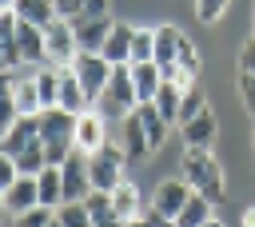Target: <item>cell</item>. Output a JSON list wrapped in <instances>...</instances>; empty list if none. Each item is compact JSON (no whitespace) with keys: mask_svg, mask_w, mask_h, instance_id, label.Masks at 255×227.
<instances>
[{"mask_svg":"<svg viewBox=\"0 0 255 227\" xmlns=\"http://www.w3.org/2000/svg\"><path fill=\"white\" fill-rule=\"evenodd\" d=\"M179 175L191 183L195 195H203L207 203H223L227 195V179H223V163L211 155V147H183V159H179Z\"/></svg>","mask_w":255,"mask_h":227,"instance_id":"1","label":"cell"},{"mask_svg":"<svg viewBox=\"0 0 255 227\" xmlns=\"http://www.w3.org/2000/svg\"><path fill=\"white\" fill-rule=\"evenodd\" d=\"M92 108H96L100 115L116 119V123L139 108V100H135V84H131V64H116V68H112V80H108V88L100 92V100H96Z\"/></svg>","mask_w":255,"mask_h":227,"instance_id":"2","label":"cell"},{"mask_svg":"<svg viewBox=\"0 0 255 227\" xmlns=\"http://www.w3.org/2000/svg\"><path fill=\"white\" fill-rule=\"evenodd\" d=\"M128 155L120 143H104L100 151L88 155V175H92V191H112L116 183H124L128 175Z\"/></svg>","mask_w":255,"mask_h":227,"instance_id":"3","label":"cell"},{"mask_svg":"<svg viewBox=\"0 0 255 227\" xmlns=\"http://www.w3.org/2000/svg\"><path fill=\"white\" fill-rule=\"evenodd\" d=\"M68 68L76 72V80L84 84L88 100L96 104V100H100V92H104V88H108V80H112V64H108L100 52H76V60H72Z\"/></svg>","mask_w":255,"mask_h":227,"instance_id":"4","label":"cell"},{"mask_svg":"<svg viewBox=\"0 0 255 227\" xmlns=\"http://www.w3.org/2000/svg\"><path fill=\"white\" fill-rule=\"evenodd\" d=\"M60 175H64V203H84L92 195V175H88V155L84 151H72L60 163Z\"/></svg>","mask_w":255,"mask_h":227,"instance_id":"5","label":"cell"},{"mask_svg":"<svg viewBox=\"0 0 255 227\" xmlns=\"http://www.w3.org/2000/svg\"><path fill=\"white\" fill-rule=\"evenodd\" d=\"M36 127H40V143H64V147H76L72 135H76V115L64 112V108H44L36 115Z\"/></svg>","mask_w":255,"mask_h":227,"instance_id":"6","label":"cell"},{"mask_svg":"<svg viewBox=\"0 0 255 227\" xmlns=\"http://www.w3.org/2000/svg\"><path fill=\"white\" fill-rule=\"evenodd\" d=\"M72 143H76V151H84V155L100 151V147L108 143V115H100L96 108L80 112V115H76V135H72Z\"/></svg>","mask_w":255,"mask_h":227,"instance_id":"7","label":"cell"},{"mask_svg":"<svg viewBox=\"0 0 255 227\" xmlns=\"http://www.w3.org/2000/svg\"><path fill=\"white\" fill-rule=\"evenodd\" d=\"M44 40H48V64H72L76 60V52H80V44H76V32H72V20H52L48 28H44Z\"/></svg>","mask_w":255,"mask_h":227,"instance_id":"8","label":"cell"},{"mask_svg":"<svg viewBox=\"0 0 255 227\" xmlns=\"http://www.w3.org/2000/svg\"><path fill=\"white\" fill-rule=\"evenodd\" d=\"M191 195H195V191H191V183H187L183 175H175V179H163V183L155 187V195H151V211H159L163 219H175Z\"/></svg>","mask_w":255,"mask_h":227,"instance_id":"9","label":"cell"},{"mask_svg":"<svg viewBox=\"0 0 255 227\" xmlns=\"http://www.w3.org/2000/svg\"><path fill=\"white\" fill-rule=\"evenodd\" d=\"M120 147H124V155H128V163H143L155 147H151V139H147V131H143V123H139V115L131 112V115H124L120 119Z\"/></svg>","mask_w":255,"mask_h":227,"instance_id":"10","label":"cell"},{"mask_svg":"<svg viewBox=\"0 0 255 227\" xmlns=\"http://www.w3.org/2000/svg\"><path fill=\"white\" fill-rule=\"evenodd\" d=\"M16 48H20V64H28V68L48 64V40H44V28H36V24H28V20L16 24Z\"/></svg>","mask_w":255,"mask_h":227,"instance_id":"11","label":"cell"},{"mask_svg":"<svg viewBox=\"0 0 255 227\" xmlns=\"http://www.w3.org/2000/svg\"><path fill=\"white\" fill-rule=\"evenodd\" d=\"M112 207H116V215H120V223H131V219H143V211L151 207V203H143V191L131 183V179H124V183H116L112 191Z\"/></svg>","mask_w":255,"mask_h":227,"instance_id":"12","label":"cell"},{"mask_svg":"<svg viewBox=\"0 0 255 227\" xmlns=\"http://www.w3.org/2000/svg\"><path fill=\"white\" fill-rule=\"evenodd\" d=\"M131 36H135V24L116 20L112 32H108V40H104V48H100V56H104L112 68H116V64H131Z\"/></svg>","mask_w":255,"mask_h":227,"instance_id":"13","label":"cell"},{"mask_svg":"<svg viewBox=\"0 0 255 227\" xmlns=\"http://www.w3.org/2000/svg\"><path fill=\"white\" fill-rule=\"evenodd\" d=\"M215 131H219V123H215V112H211V104H207V108H203L195 119L179 123L183 147H211V143H215Z\"/></svg>","mask_w":255,"mask_h":227,"instance_id":"14","label":"cell"},{"mask_svg":"<svg viewBox=\"0 0 255 227\" xmlns=\"http://www.w3.org/2000/svg\"><path fill=\"white\" fill-rule=\"evenodd\" d=\"M56 108H64V112H72V115H80V112H88V108H92V100H88L84 84L76 80V72H72L68 64L60 68V96H56Z\"/></svg>","mask_w":255,"mask_h":227,"instance_id":"15","label":"cell"},{"mask_svg":"<svg viewBox=\"0 0 255 227\" xmlns=\"http://www.w3.org/2000/svg\"><path fill=\"white\" fill-rule=\"evenodd\" d=\"M112 16H96V20H72V32H76V44L80 52H100L108 32H112Z\"/></svg>","mask_w":255,"mask_h":227,"instance_id":"16","label":"cell"},{"mask_svg":"<svg viewBox=\"0 0 255 227\" xmlns=\"http://www.w3.org/2000/svg\"><path fill=\"white\" fill-rule=\"evenodd\" d=\"M4 207L8 215H24L32 207H40V191H36V175H20L8 191H4Z\"/></svg>","mask_w":255,"mask_h":227,"instance_id":"17","label":"cell"},{"mask_svg":"<svg viewBox=\"0 0 255 227\" xmlns=\"http://www.w3.org/2000/svg\"><path fill=\"white\" fill-rule=\"evenodd\" d=\"M36 139H40V127H36V115H20V119H16L12 127H8V135L0 139V151H8V155L16 159V155H20L24 147H32Z\"/></svg>","mask_w":255,"mask_h":227,"instance_id":"18","label":"cell"},{"mask_svg":"<svg viewBox=\"0 0 255 227\" xmlns=\"http://www.w3.org/2000/svg\"><path fill=\"white\" fill-rule=\"evenodd\" d=\"M183 40H187V36H183L175 24H159V28H155V64H159V72H167V68L175 64Z\"/></svg>","mask_w":255,"mask_h":227,"instance_id":"19","label":"cell"},{"mask_svg":"<svg viewBox=\"0 0 255 227\" xmlns=\"http://www.w3.org/2000/svg\"><path fill=\"white\" fill-rule=\"evenodd\" d=\"M131 84H135V100L139 104H151L159 84H163V72L155 60H143V64H131Z\"/></svg>","mask_w":255,"mask_h":227,"instance_id":"20","label":"cell"},{"mask_svg":"<svg viewBox=\"0 0 255 227\" xmlns=\"http://www.w3.org/2000/svg\"><path fill=\"white\" fill-rule=\"evenodd\" d=\"M16 12L0 16V72H12L20 64V48H16Z\"/></svg>","mask_w":255,"mask_h":227,"instance_id":"21","label":"cell"},{"mask_svg":"<svg viewBox=\"0 0 255 227\" xmlns=\"http://www.w3.org/2000/svg\"><path fill=\"white\" fill-rule=\"evenodd\" d=\"M36 191H40V207H60L64 203V175H60V167H44L40 175H36Z\"/></svg>","mask_w":255,"mask_h":227,"instance_id":"22","label":"cell"},{"mask_svg":"<svg viewBox=\"0 0 255 227\" xmlns=\"http://www.w3.org/2000/svg\"><path fill=\"white\" fill-rule=\"evenodd\" d=\"M12 12H16V20H28V24H36V28H48L52 20H60L52 0H16Z\"/></svg>","mask_w":255,"mask_h":227,"instance_id":"23","label":"cell"},{"mask_svg":"<svg viewBox=\"0 0 255 227\" xmlns=\"http://www.w3.org/2000/svg\"><path fill=\"white\" fill-rule=\"evenodd\" d=\"M12 100H16L20 115H40V112H44L40 92H36V76H20V80H12Z\"/></svg>","mask_w":255,"mask_h":227,"instance_id":"24","label":"cell"},{"mask_svg":"<svg viewBox=\"0 0 255 227\" xmlns=\"http://www.w3.org/2000/svg\"><path fill=\"white\" fill-rule=\"evenodd\" d=\"M135 115H139V123H143V131H147L151 147L159 151V147H163V139H167V127H171V123L159 115V108H155V104H139V108H135Z\"/></svg>","mask_w":255,"mask_h":227,"instance_id":"25","label":"cell"},{"mask_svg":"<svg viewBox=\"0 0 255 227\" xmlns=\"http://www.w3.org/2000/svg\"><path fill=\"white\" fill-rule=\"evenodd\" d=\"M84 203H88L92 227H124V223H120V215H116V207H112V195H108V191H92Z\"/></svg>","mask_w":255,"mask_h":227,"instance_id":"26","label":"cell"},{"mask_svg":"<svg viewBox=\"0 0 255 227\" xmlns=\"http://www.w3.org/2000/svg\"><path fill=\"white\" fill-rule=\"evenodd\" d=\"M207 219H215V203H207L203 195H191L183 203V211L175 215V227H203Z\"/></svg>","mask_w":255,"mask_h":227,"instance_id":"27","label":"cell"},{"mask_svg":"<svg viewBox=\"0 0 255 227\" xmlns=\"http://www.w3.org/2000/svg\"><path fill=\"white\" fill-rule=\"evenodd\" d=\"M155 108H159V115L167 119V123H179V104H183V88H175L171 80H163L159 84V92H155V100H151Z\"/></svg>","mask_w":255,"mask_h":227,"instance_id":"28","label":"cell"},{"mask_svg":"<svg viewBox=\"0 0 255 227\" xmlns=\"http://www.w3.org/2000/svg\"><path fill=\"white\" fill-rule=\"evenodd\" d=\"M16 167H20V175H40V171L48 167V155H44V143L36 139L32 147H24V151L16 155Z\"/></svg>","mask_w":255,"mask_h":227,"instance_id":"29","label":"cell"},{"mask_svg":"<svg viewBox=\"0 0 255 227\" xmlns=\"http://www.w3.org/2000/svg\"><path fill=\"white\" fill-rule=\"evenodd\" d=\"M155 60V28H135L131 36V64Z\"/></svg>","mask_w":255,"mask_h":227,"instance_id":"30","label":"cell"},{"mask_svg":"<svg viewBox=\"0 0 255 227\" xmlns=\"http://www.w3.org/2000/svg\"><path fill=\"white\" fill-rule=\"evenodd\" d=\"M56 219H60V227H92L88 203H60L56 207Z\"/></svg>","mask_w":255,"mask_h":227,"instance_id":"31","label":"cell"},{"mask_svg":"<svg viewBox=\"0 0 255 227\" xmlns=\"http://www.w3.org/2000/svg\"><path fill=\"white\" fill-rule=\"evenodd\" d=\"M203 108H207V96H203V88H199V84H195V88H187V92H183V104H179V123L195 119ZM179 123H175V127H179Z\"/></svg>","mask_w":255,"mask_h":227,"instance_id":"32","label":"cell"},{"mask_svg":"<svg viewBox=\"0 0 255 227\" xmlns=\"http://www.w3.org/2000/svg\"><path fill=\"white\" fill-rule=\"evenodd\" d=\"M227 8H231V0H195V20L199 24H215V20H223Z\"/></svg>","mask_w":255,"mask_h":227,"instance_id":"33","label":"cell"},{"mask_svg":"<svg viewBox=\"0 0 255 227\" xmlns=\"http://www.w3.org/2000/svg\"><path fill=\"white\" fill-rule=\"evenodd\" d=\"M52 219H56L52 207H32V211H24V215H12V227H48Z\"/></svg>","mask_w":255,"mask_h":227,"instance_id":"34","label":"cell"},{"mask_svg":"<svg viewBox=\"0 0 255 227\" xmlns=\"http://www.w3.org/2000/svg\"><path fill=\"white\" fill-rule=\"evenodd\" d=\"M20 119V108H16V100H12V92L8 96H0V139L8 135V127Z\"/></svg>","mask_w":255,"mask_h":227,"instance_id":"35","label":"cell"},{"mask_svg":"<svg viewBox=\"0 0 255 227\" xmlns=\"http://www.w3.org/2000/svg\"><path fill=\"white\" fill-rule=\"evenodd\" d=\"M16 179H20V167H16V159H12L8 151H0V187L8 191Z\"/></svg>","mask_w":255,"mask_h":227,"instance_id":"36","label":"cell"},{"mask_svg":"<svg viewBox=\"0 0 255 227\" xmlns=\"http://www.w3.org/2000/svg\"><path fill=\"white\" fill-rule=\"evenodd\" d=\"M239 100H243V108H247L251 119H255V76H243V72H239Z\"/></svg>","mask_w":255,"mask_h":227,"instance_id":"37","label":"cell"},{"mask_svg":"<svg viewBox=\"0 0 255 227\" xmlns=\"http://www.w3.org/2000/svg\"><path fill=\"white\" fill-rule=\"evenodd\" d=\"M239 72H243V76H255V36L239 48Z\"/></svg>","mask_w":255,"mask_h":227,"instance_id":"38","label":"cell"},{"mask_svg":"<svg viewBox=\"0 0 255 227\" xmlns=\"http://www.w3.org/2000/svg\"><path fill=\"white\" fill-rule=\"evenodd\" d=\"M108 4L112 0H84V12L76 20H96V16H108Z\"/></svg>","mask_w":255,"mask_h":227,"instance_id":"39","label":"cell"},{"mask_svg":"<svg viewBox=\"0 0 255 227\" xmlns=\"http://www.w3.org/2000/svg\"><path fill=\"white\" fill-rule=\"evenodd\" d=\"M52 4H56V16H64V20H76L84 12V0H52Z\"/></svg>","mask_w":255,"mask_h":227,"instance_id":"40","label":"cell"},{"mask_svg":"<svg viewBox=\"0 0 255 227\" xmlns=\"http://www.w3.org/2000/svg\"><path fill=\"white\" fill-rule=\"evenodd\" d=\"M239 227H255V203H251V207H243V219H239Z\"/></svg>","mask_w":255,"mask_h":227,"instance_id":"41","label":"cell"},{"mask_svg":"<svg viewBox=\"0 0 255 227\" xmlns=\"http://www.w3.org/2000/svg\"><path fill=\"white\" fill-rule=\"evenodd\" d=\"M8 92H12V76H8V72H0V96H8Z\"/></svg>","mask_w":255,"mask_h":227,"instance_id":"42","label":"cell"},{"mask_svg":"<svg viewBox=\"0 0 255 227\" xmlns=\"http://www.w3.org/2000/svg\"><path fill=\"white\" fill-rule=\"evenodd\" d=\"M12 4H16V0H0V8H4V12H12Z\"/></svg>","mask_w":255,"mask_h":227,"instance_id":"43","label":"cell"},{"mask_svg":"<svg viewBox=\"0 0 255 227\" xmlns=\"http://www.w3.org/2000/svg\"><path fill=\"white\" fill-rule=\"evenodd\" d=\"M203 227H223V219H207V223H203Z\"/></svg>","mask_w":255,"mask_h":227,"instance_id":"44","label":"cell"},{"mask_svg":"<svg viewBox=\"0 0 255 227\" xmlns=\"http://www.w3.org/2000/svg\"><path fill=\"white\" fill-rule=\"evenodd\" d=\"M0 215H8V207H4V187H0Z\"/></svg>","mask_w":255,"mask_h":227,"instance_id":"45","label":"cell"},{"mask_svg":"<svg viewBox=\"0 0 255 227\" xmlns=\"http://www.w3.org/2000/svg\"><path fill=\"white\" fill-rule=\"evenodd\" d=\"M124 227H147V223H143V219H131V223H124Z\"/></svg>","mask_w":255,"mask_h":227,"instance_id":"46","label":"cell"},{"mask_svg":"<svg viewBox=\"0 0 255 227\" xmlns=\"http://www.w3.org/2000/svg\"><path fill=\"white\" fill-rule=\"evenodd\" d=\"M48 227H60V219H52V223H48Z\"/></svg>","mask_w":255,"mask_h":227,"instance_id":"47","label":"cell"},{"mask_svg":"<svg viewBox=\"0 0 255 227\" xmlns=\"http://www.w3.org/2000/svg\"><path fill=\"white\" fill-rule=\"evenodd\" d=\"M251 36H255V16H251Z\"/></svg>","mask_w":255,"mask_h":227,"instance_id":"48","label":"cell"},{"mask_svg":"<svg viewBox=\"0 0 255 227\" xmlns=\"http://www.w3.org/2000/svg\"><path fill=\"white\" fill-rule=\"evenodd\" d=\"M251 143H255V127H251Z\"/></svg>","mask_w":255,"mask_h":227,"instance_id":"49","label":"cell"},{"mask_svg":"<svg viewBox=\"0 0 255 227\" xmlns=\"http://www.w3.org/2000/svg\"><path fill=\"white\" fill-rule=\"evenodd\" d=\"M0 16H4V8H0Z\"/></svg>","mask_w":255,"mask_h":227,"instance_id":"50","label":"cell"}]
</instances>
